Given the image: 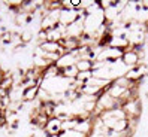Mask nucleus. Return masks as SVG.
<instances>
[{
  "label": "nucleus",
  "instance_id": "obj_1",
  "mask_svg": "<svg viewBox=\"0 0 148 137\" xmlns=\"http://www.w3.org/2000/svg\"><path fill=\"white\" fill-rule=\"evenodd\" d=\"M76 63V57L73 52H64L63 55H60V58L56 61V66L60 68V72L63 70V68H67L71 66H75Z\"/></svg>",
  "mask_w": 148,
  "mask_h": 137
},
{
  "label": "nucleus",
  "instance_id": "obj_2",
  "mask_svg": "<svg viewBox=\"0 0 148 137\" xmlns=\"http://www.w3.org/2000/svg\"><path fill=\"white\" fill-rule=\"evenodd\" d=\"M45 128H47V131H48L51 136H58L60 133H62V121H60L58 118L48 119Z\"/></svg>",
  "mask_w": 148,
  "mask_h": 137
},
{
  "label": "nucleus",
  "instance_id": "obj_3",
  "mask_svg": "<svg viewBox=\"0 0 148 137\" xmlns=\"http://www.w3.org/2000/svg\"><path fill=\"white\" fill-rule=\"evenodd\" d=\"M75 66L78 68V72H91V67H93L90 60H78Z\"/></svg>",
  "mask_w": 148,
  "mask_h": 137
},
{
  "label": "nucleus",
  "instance_id": "obj_4",
  "mask_svg": "<svg viewBox=\"0 0 148 137\" xmlns=\"http://www.w3.org/2000/svg\"><path fill=\"white\" fill-rule=\"evenodd\" d=\"M63 73V78H66V79H75L76 78V75L78 73H79V72H78V68H76V66H71V67H67V68H63V70H62Z\"/></svg>",
  "mask_w": 148,
  "mask_h": 137
},
{
  "label": "nucleus",
  "instance_id": "obj_5",
  "mask_svg": "<svg viewBox=\"0 0 148 137\" xmlns=\"http://www.w3.org/2000/svg\"><path fill=\"white\" fill-rule=\"evenodd\" d=\"M38 92H39V87H33V88H27L24 91V98L27 100V101H30V100H33L34 97L38 96Z\"/></svg>",
  "mask_w": 148,
  "mask_h": 137
},
{
  "label": "nucleus",
  "instance_id": "obj_6",
  "mask_svg": "<svg viewBox=\"0 0 148 137\" xmlns=\"http://www.w3.org/2000/svg\"><path fill=\"white\" fill-rule=\"evenodd\" d=\"M91 78H93V72H79V73L76 75V78H75V79H76L78 82H79V83H82V85H84L87 81L91 79Z\"/></svg>",
  "mask_w": 148,
  "mask_h": 137
}]
</instances>
